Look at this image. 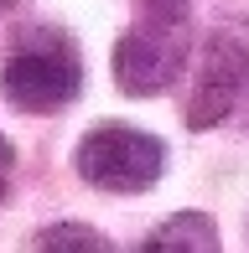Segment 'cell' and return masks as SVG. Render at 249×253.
Wrapping results in <instances>:
<instances>
[{"label": "cell", "mask_w": 249, "mask_h": 253, "mask_svg": "<svg viewBox=\"0 0 249 253\" xmlns=\"http://www.w3.org/2000/svg\"><path fill=\"white\" fill-rule=\"evenodd\" d=\"M192 62V21H161V16H135L124 37L109 52L120 93L156 98L187 73Z\"/></svg>", "instance_id": "2"}, {"label": "cell", "mask_w": 249, "mask_h": 253, "mask_svg": "<svg viewBox=\"0 0 249 253\" xmlns=\"http://www.w3.org/2000/svg\"><path fill=\"white\" fill-rule=\"evenodd\" d=\"M249 88V52L234 37H208V47L197 57V88L187 98V129H218L234 109H239V93Z\"/></svg>", "instance_id": "4"}, {"label": "cell", "mask_w": 249, "mask_h": 253, "mask_svg": "<svg viewBox=\"0 0 249 253\" xmlns=\"http://www.w3.org/2000/svg\"><path fill=\"white\" fill-rule=\"evenodd\" d=\"M73 166L94 191L135 197V191H151L166 176V145L145 129H130V124H99L78 140Z\"/></svg>", "instance_id": "3"}, {"label": "cell", "mask_w": 249, "mask_h": 253, "mask_svg": "<svg viewBox=\"0 0 249 253\" xmlns=\"http://www.w3.org/2000/svg\"><path fill=\"white\" fill-rule=\"evenodd\" d=\"M0 93L21 114H58L83 93V52L62 26H26L0 62Z\"/></svg>", "instance_id": "1"}, {"label": "cell", "mask_w": 249, "mask_h": 253, "mask_svg": "<svg viewBox=\"0 0 249 253\" xmlns=\"http://www.w3.org/2000/svg\"><path fill=\"white\" fill-rule=\"evenodd\" d=\"M151 253H218L223 238H218V222L208 212H177L145 238Z\"/></svg>", "instance_id": "5"}, {"label": "cell", "mask_w": 249, "mask_h": 253, "mask_svg": "<svg viewBox=\"0 0 249 253\" xmlns=\"http://www.w3.org/2000/svg\"><path fill=\"white\" fill-rule=\"evenodd\" d=\"M10 5H16V0H0V16H5V10H10Z\"/></svg>", "instance_id": "9"}, {"label": "cell", "mask_w": 249, "mask_h": 253, "mask_svg": "<svg viewBox=\"0 0 249 253\" xmlns=\"http://www.w3.org/2000/svg\"><path fill=\"white\" fill-rule=\"evenodd\" d=\"M10 176H16V145L0 134V202L10 197Z\"/></svg>", "instance_id": "8"}, {"label": "cell", "mask_w": 249, "mask_h": 253, "mask_svg": "<svg viewBox=\"0 0 249 253\" xmlns=\"http://www.w3.org/2000/svg\"><path fill=\"white\" fill-rule=\"evenodd\" d=\"M135 16H161V21H192V0H135Z\"/></svg>", "instance_id": "7"}, {"label": "cell", "mask_w": 249, "mask_h": 253, "mask_svg": "<svg viewBox=\"0 0 249 253\" xmlns=\"http://www.w3.org/2000/svg\"><path fill=\"white\" fill-rule=\"evenodd\" d=\"M31 248L37 253H109L115 243L88 222H52V227H42L31 238Z\"/></svg>", "instance_id": "6"}]
</instances>
